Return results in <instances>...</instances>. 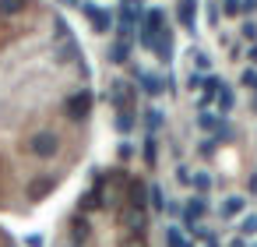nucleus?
<instances>
[{"label":"nucleus","mask_w":257,"mask_h":247,"mask_svg":"<svg viewBox=\"0 0 257 247\" xmlns=\"http://www.w3.org/2000/svg\"><path fill=\"white\" fill-rule=\"evenodd\" d=\"M190 177H194V173H190L187 166H176V180H180V184H190Z\"/></svg>","instance_id":"nucleus-24"},{"label":"nucleus","mask_w":257,"mask_h":247,"mask_svg":"<svg viewBox=\"0 0 257 247\" xmlns=\"http://www.w3.org/2000/svg\"><path fill=\"white\" fill-rule=\"evenodd\" d=\"M166 247H194V240H187L180 233V226H169L166 229Z\"/></svg>","instance_id":"nucleus-11"},{"label":"nucleus","mask_w":257,"mask_h":247,"mask_svg":"<svg viewBox=\"0 0 257 247\" xmlns=\"http://www.w3.org/2000/svg\"><path fill=\"white\" fill-rule=\"evenodd\" d=\"M71 247H78V243H71Z\"/></svg>","instance_id":"nucleus-28"},{"label":"nucleus","mask_w":257,"mask_h":247,"mask_svg":"<svg viewBox=\"0 0 257 247\" xmlns=\"http://www.w3.org/2000/svg\"><path fill=\"white\" fill-rule=\"evenodd\" d=\"M162 124H166L162 110H148V113H145V127H148V134H159V131H162Z\"/></svg>","instance_id":"nucleus-12"},{"label":"nucleus","mask_w":257,"mask_h":247,"mask_svg":"<svg viewBox=\"0 0 257 247\" xmlns=\"http://www.w3.org/2000/svg\"><path fill=\"white\" fill-rule=\"evenodd\" d=\"M215 99H218V110H222V113H229V110H232V92H229V89H218V96H215Z\"/></svg>","instance_id":"nucleus-20"},{"label":"nucleus","mask_w":257,"mask_h":247,"mask_svg":"<svg viewBox=\"0 0 257 247\" xmlns=\"http://www.w3.org/2000/svg\"><path fill=\"white\" fill-rule=\"evenodd\" d=\"M141 89H145L148 96H162V78H155V74H141Z\"/></svg>","instance_id":"nucleus-16"},{"label":"nucleus","mask_w":257,"mask_h":247,"mask_svg":"<svg viewBox=\"0 0 257 247\" xmlns=\"http://www.w3.org/2000/svg\"><path fill=\"white\" fill-rule=\"evenodd\" d=\"M246 212V198L243 194H232V198H225L222 205H218V215L222 219H236V215H243Z\"/></svg>","instance_id":"nucleus-4"},{"label":"nucleus","mask_w":257,"mask_h":247,"mask_svg":"<svg viewBox=\"0 0 257 247\" xmlns=\"http://www.w3.org/2000/svg\"><path fill=\"white\" fill-rule=\"evenodd\" d=\"M141 159H145L148 166H155V162H159V138H155V134H148V138H145V145H141Z\"/></svg>","instance_id":"nucleus-10"},{"label":"nucleus","mask_w":257,"mask_h":247,"mask_svg":"<svg viewBox=\"0 0 257 247\" xmlns=\"http://www.w3.org/2000/svg\"><path fill=\"white\" fill-rule=\"evenodd\" d=\"M92 106H95V96H92L88 89H81V92L67 96V103H64V113H67V120H85V117L92 113Z\"/></svg>","instance_id":"nucleus-1"},{"label":"nucleus","mask_w":257,"mask_h":247,"mask_svg":"<svg viewBox=\"0 0 257 247\" xmlns=\"http://www.w3.org/2000/svg\"><path fill=\"white\" fill-rule=\"evenodd\" d=\"M29 148H32V155H39V159H53V155L60 152V138H57L53 131H39V134L29 138Z\"/></svg>","instance_id":"nucleus-2"},{"label":"nucleus","mask_w":257,"mask_h":247,"mask_svg":"<svg viewBox=\"0 0 257 247\" xmlns=\"http://www.w3.org/2000/svg\"><path fill=\"white\" fill-rule=\"evenodd\" d=\"M57 187V177H43V180H32V187H29V198L32 201H43L50 191Z\"/></svg>","instance_id":"nucleus-5"},{"label":"nucleus","mask_w":257,"mask_h":247,"mask_svg":"<svg viewBox=\"0 0 257 247\" xmlns=\"http://www.w3.org/2000/svg\"><path fill=\"white\" fill-rule=\"evenodd\" d=\"M25 8V0H0V15H18Z\"/></svg>","instance_id":"nucleus-19"},{"label":"nucleus","mask_w":257,"mask_h":247,"mask_svg":"<svg viewBox=\"0 0 257 247\" xmlns=\"http://www.w3.org/2000/svg\"><path fill=\"white\" fill-rule=\"evenodd\" d=\"M190 187L204 194V191H211V177H208V173H194V177H190Z\"/></svg>","instance_id":"nucleus-18"},{"label":"nucleus","mask_w":257,"mask_h":247,"mask_svg":"<svg viewBox=\"0 0 257 247\" xmlns=\"http://www.w3.org/2000/svg\"><path fill=\"white\" fill-rule=\"evenodd\" d=\"M253 110H257V92H253Z\"/></svg>","instance_id":"nucleus-27"},{"label":"nucleus","mask_w":257,"mask_h":247,"mask_svg":"<svg viewBox=\"0 0 257 247\" xmlns=\"http://www.w3.org/2000/svg\"><path fill=\"white\" fill-rule=\"evenodd\" d=\"M148 201H152V208H155V212H166V191H162L159 184H152V187H148Z\"/></svg>","instance_id":"nucleus-14"},{"label":"nucleus","mask_w":257,"mask_h":247,"mask_svg":"<svg viewBox=\"0 0 257 247\" xmlns=\"http://www.w3.org/2000/svg\"><path fill=\"white\" fill-rule=\"evenodd\" d=\"M225 247H246V240H243V236H239V233H236V236H232V240H229V243H225Z\"/></svg>","instance_id":"nucleus-26"},{"label":"nucleus","mask_w":257,"mask_h":247,"mask_svg":"<svg viewBox=\"0 0 257 247\" xmlns=\"http://www.w3.org/2000/svg\"><path fill=\"white\" fill-rule=\"evenodd\" d=\"M208 212V201L204 198H187V205L180 208V215H187V219H201Z\"/></svg>","instance_id":"nucleus-9"},{"label":"nucleus","mask_w":257,"mask_h":247,"mask_svg":"<svg viewBox=\"0 0 257 247\" xmlns=\"http://www.w3.org/2000/svg\"><path fill=\"white\" fill-rule=\"evenodd\" d=\"M134 247H141V243H134Z\"/></svg>","instance_id":"nucleus-29"},{"label":"nucleus","mask_w":257,"mask_h":247,"mask_svg":"<svg viewBox=\"0 0 257 247\" xmlns=\"http://www.w3.org/2000/svg\"><path fill=\"white\" fill-rule=\"evenodd\" d=\"M88 236V222H85V215H78L74 219V240H85Z\"/></svg>","instance_id":"nucleus-21"},{"label":"nucleus","mask_w":257,"mask_h":247,"mask_svg":"<svg viewBox=\"0 0 257 247\" xmlns=\"http://www.w3.org/2000/svg\"><path fill=\"white\" fill-rule=\"evenodd\" d=\"M257 233V215L253 212H243L239 215V236H253Z\"/></svg>","instance_id":"nucleus-15"},{"label":"nucleus","mask_w":257,"mask_h":247,"mask_svg":"<svg viewBox=\"0 0 257 247\" xmlns=\"http://www.w3.org/2000/svg\"><path fill=\"white\" fill-rule=\"evenodd\" d=\"M243 85L257 92V71H243Z\"/></svg>","instance_id":"nucleus-23"},{"label":"nucleus","mask_w":257,"mask_h":247,"mask_svg":"<svg viewBox=\"0 0 257 247\" xmlns=\"http://www.w3.org/2000/svg\"><path fill=\"white\" fill-rule=\"evenodd\" d=\"M120 222H123V229H131L138 240L145 236V226H148V212L141 208V205H127L123 212H120Z\"/></svg>","instance_id":"nucleus-3"},{"label":"nucleus","mask_w":257,"mask_h":247,"mask_svg":"<svg viewBox=\"0 0 257 247\" xmlns=\"http://www.w3.org/2000/svg\"><path fill=\"white\" fill-rule=\"evenodd\" d=\"M106 205V198H102V184H95L85 198H81V212H92V208H102Z\"/></svg>","instance_id":"nucleus-8"},{"label":"nucleus","mask_w":257,"mask_h":247,"mask_svg":"<svg viewBox=\"0 0 257 247\" xmlns=\"http://www.w3.org/2000/svg\"><path fill=\"white\" fill-rule=\"evenodd\" d=\"M127 191H131V194H127V201H131V205H141V208L148 205V184H145V180H131V187H127Z\"/></svg>","instance_id":"nucleus-7"},{"label":"nucleus","mask_w":257,"mask_h":247,"mask_svg":"<svg viewBox=\"0 0 257 247\" xmlns=\"http://www.w3.org/2000/svg\"><path fill=\"white\" fill-rule=\"evenodd\" d=\"M204 85V92H201V110H211V103H215V96H218V89H222V78H208V81H201Z\"/></svg>","instance_id":"nucleus-6"},{"label":"nucleus","mask_w":257,"mask_h":247,"mask_svg":"<svg viewBox=\"0 0 257 247\" xmlns=\"http://www.w3.org/2000/svg\"><path fill=\"white\" fill-rule=\"evenodd\" d=\"M134 127H138L134 110H120V113H116V131H123V134H127V131H134Z\"/></svg>","instance_id":"nucleus-13"},{"label":"nucleus","mask_w":257,"mask_h":247,"mask_svg":"<svg viewBox=\"0 0 257 247\" xmlns=\"http://www.w3.org/2000/svg\"><path fill=\"white\" fill-rule=\"evenodd\" d=\"M116 155H120V159L127 162V159L134 155V145H127V141H120V145H116Z\"/></svg>","instance_id":"nucleus-22"},{"label":"nucleus","mask_w":257,"mask_h":247,"mask_svg":"<svg viewBox=\"0 0 257 247\" xmlns=\"http://www.w3.org/2000/svg\"><path fill=\"white\" fill-rule=\"evenodd\" d=\"M180 18H183V29H194V0L180 4Z\"/></svg>","instance_id":"nucleus-17"},{"label":"nucleus","mask_w":257,"mask_h":247,"mask_svg":"<svg viewBox=\"0 0 257 247\" xmlns=\"http://www.w3.org/2000/svg\"><path fill=\"white\" fill-rule=\"evenodd\" d=\"M25 243H29V247H43L46 240H43V233H29V236H25Z\"/></svg>","instance_id":"nucleus-25"}]
</instances>
